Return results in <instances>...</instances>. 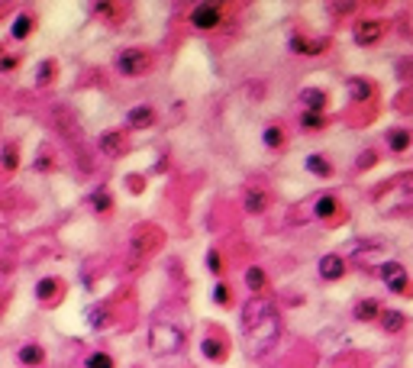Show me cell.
Listing matches in <instances>:
<instances>
[{
	"label": "cell",
	"instance_id": "obj_1",
	"mask_svg": "<svg viewBox=\"0 0 413 368\" xmlns=\"http://www.w3.org/2000/svg\"><path fill=\"white\" fill-rule=\"evenodd\" d=\"M375 207L385 216H400V214H413V172L400 174L397 181H391L378 197H375Z\"/></svg>",
	"mask_w": 413,
	"mask_h": 368
},
{
	"label": "cell",
	"instance_id": "obj_2",
	"mask_svg": "<svg viewBox=\"0 0 413 368\" xmlns=\"http://www.w3.org/2000/svg\"><path fill=\"white\" fill-rule=\"evenodd\" d=\"M278 336H281V317H278V310H272L262 323H255V327L245 333V340H249L252 355H265L268 349L278 342Z\"/></svg>",
	"mask_w": 413,
	"mask_h": 368
},
{
	"label": "cell",
	"instance_id": "obj_3",
	"mask_svg": "<svg viewBox=\"0 0 413 368\" xmlns=\"http://www.w3.org/2000/svg\"><path fill=\"white\" fill-rule=\"evenodd\" d=\"M184 342V330L171 327V323H161L155 320L152 330H149V346H152L155 355H175Z\"/></svg>",
	"mask_w": 413,
	"mask_h": 368
},
{
	"label": "cell",
	"instance_id": "obj_4",
	"mask_svg": "<svg viewBox=\"0 0 413 368\" xmlns=\"http://www.w3.org/2000/svg\"><path fill=\"white\" fill-rule=\"evenodd\" d=\"M155 65V56L149 49H123L117 56V71L123 78H142Z\"/></svg>",
	"mask_w": 413,
	"mask_h": 368
},
{
	"label": "cell",
	"instance_id": "obj_5",
	"mask_svg": "<svg viewBox=\"0 0 413 368\" xmlns=\"http://www.w3.org/2000/svg\"><path fill=\"white\" fill-rule=\"evenodd\" d=\"M161 243V233L152 226V223H139L133 229V236H129V252L136 258H146L149 252H155V246Z\"/></svg>",
	"mask_w": 413,
	"mask_h": 368
},
{
	"label": "cell",
	"instance_id": "obj_6",
	"mask_svg": "<svg viewBox=\"0 0 413 368\" xmlns=\"http://www.w3.org/2000/svg\"><path fill=\"white\" fill-rule=\"evenodd\" d=\"M220 23H223V4H200V7H194V14H191V26L200 29V33H210Z\"/></svg>",
	"mask_w": 413,
	"mask_h": 368
},
{
	"label": "cell",
	"instance_id": "obj_7",
	"mask_svg": "<svg viewBox=\"0 0 413 368\" xmlns=\"http://www.w3.org/2000/svg\"><path fill=\"white\" fill-rule=\"evenodd\" d=\"M381 36H385V20H375V16H368V20H358L355 29H352V39H355V46H375Z\"/></svg>",
	"mask_w": 413,
	"mask_h": 368
},
{
	"label": "cell",
	"instance_id": "obj_8",
	"mask_svg": "<svg viewBox=\"0 0 413 368\" xmlns=\"http://www.w3.org/2000/svg\"><path fill=\"white\" fill-rule=\"evenodd\" d=\"M272 310H274V307L268 304V300H262V298H252L249 304H242V333H249L255 323H262Z\"/></svg>",
	"mask_w": 413,
	"mask_h": 368
},
{
	"label": "cell",
	"instance_id": "obj_9",
	"mask_svg": "<svg viewBox=\"0 0 413 368\" xmlns=\"http://www.w3.org/2000/svg\"><path fill=\"white\" fill-rule=\"evenodd\" d=\"M381 278H385V285L391 288V291H404L407 288V271H404V265H397V262L381 265Z\"/></svg>",
	"mask_w": 413,
	"mask_h": 368
},
{
	"label": "cell",
	"instance_id": "obj_10",
	"mask_svg": "<svg viewBox=\"0 0 413 368\" xmlns=\"http://www.w3.org/2000/svg\"><path fill=\"white\" fill-rule=\"evenodd\" d=\"M97 146H100V152L110 155V159H119V155L127 152V140H123V132H100Z\"/></svg>",
	"mask_w": 413,
	"mask_h": 368
},
{
	"label": "cell",
	"instance_id": "obj_11",
	"mask_svg": "<svg viewBox=\"0 0 413 368\" xmlns=\"http://www.w3.org/2000/svg\"><path fill=\"white\" fill-rule=\"evenodd\" d=\"M345 275V262L339 256H323L320 258V278L326 281H339Z\"/></svg>",
	"mask_w": 413,
	"mask_h": 368
},
{
	"label": "cell",
	"instance_id": "obj_12",
	"mask_svg": "<svg viewBox=\"0 0 413 368\" xmlns=\"http://www.w3.org/2000/svg\"><path fill=\"white\" fill-rule=\"evenodd\" d=\"M385 249L381 243H371V239H362V243H355L352 246V258L355 262H362V265H368V262H375L378 258V252Z\"/></svg>",
	"mask_w": 413,
	"mask_h": 368
},
{
	"label": "cell",
	"instance_id": "obj_13",
	"mask_svg": "<svg viewBox=\"0 0 413 368\" xmlns=\"http://www.w3.org/2000/svg\"><path fill=\"white\" fill-rule=\"evenodd\" d=\"M16 359H20L23 365H29V368H39L45 362V349L36 346V342H26V346L16 349Z\"/></svg>",
	"mask_w": 413,
	"mask_h": 368
},
{
	"label": "cell",
	"instance_id": "obj_14",
	"mask_svg": "<svg viewBox=\"0 0 413 368\" xmlns=\"http://www.w3.org/2000/svg\"><path fill=\"white\" fill-rule=\"evenodd\" d=\"M127 123L133 126V130H149V126L155 123V110H152V107H146V104L133 107V110L127 113Z\"/></svg>",
	"mask_w": 413,
	"mask_h": 368
},
{
	"label": "cell",
	"instance_id": "obj_15",
	"mask_svg": "<svg viewBox=\"0 0 413 368\" xmlns=\"http://www.w3.org/2000/svg\"><path fill=\"white\" fill-rule=\"evenodd\" d=\"M200 355L207 362H223L226 359V342L217 340V336H207V340L200 342Z\"/></svg>",
	"mask_w": 413,
	"mask_h": 368
},
{
	"label": "cell",
	"instance_id": "obj_16",
	"mask_svg": "<svg viewBox=\"0 0 413 368\" xmlns=\"http://www.w3.org/2000/svg\"><path fill=\"white\" fill-rule=\"evenodd\" d=\"M326 49V42L323 39H304V36H294L291 39V52H297V56H320V52Z\"/></svg>",
	"mask_w": 413,
	"mask_h": 368
},
{
	"label": "cell",
	"instance_id": "obj_17",
	"mask_svg": "<svg viewBox=\"0 0 413 368\" xmlns=\"http://www.w3.org/2000/svg\"><path fill=\"white\" fill-rule=\"evenodd\" d=\"M301 100H304V107H307L310 113H323V107H326V94H323L320 88H304Z\"/></svg>",
	"mask_w": 413,
	"mask_h": 368
},
{
	"label": "cell",
	"instance_id": "obj_18",
	"mask_svg": "<svg viewBox=\"0 0 413 368\" xmlns=\"http://www.w3.org/2000/svg\"><path fill=\"white\" fill-rule=\"evenodd\" d=\"M336 210H339V201H336V194H323V197H316V204H313V214L320 216V220H329V216H336Z\"/></svg>",
	"mask_w": 413,
	"mask_h": 368
},
{
	"label": "cell",
	"instance_id": "obj_19",
	"mask_svg": "<svg viewBox=\"0 0 413 368\" xmlns=\"http://www.w3.org/2000/svg\"><path fill=\"white\" fill-rule=\"evenodd\" d=\"M58 291H62V288H58L55 278H39V285H36V298L43 300V304H52V300L58 298Z\"/></svg>",
	"mask_w": 413,
	"mask_h": 368
},
{
	"label": "cell",
	"instance_id": "obj_20",
	"mask_svg": "<svg viewBox=\"0 0 413 368\" xmlns=\"http://www.w3.org/2000/svg\"><path fill=\"white\" fill-rule=\"evenodd\" d=\"M16 165H20V146H16V142H7L4 152H0V168H4V172H16Z\"/></svg>",
	"mask_w": 413,
	"mask_h": 368
},
{
	"label": "cell",
	"instance_id": "obj_21",
	"mask_svg": "<svg viewBox=\"0 0 413 368\" xmlns=\"http://www.w3.org/2000/svg\"><path fill=\"white\" fill-rule=\"evenodd\" d=\"M381 317V300L368 298V300H358L355 304V320H375Z\"/></svg>",
	"mask_w": 413,
	"mask_h": 368
},
{
	"label": "cell",
	"instance_id": "obj_22",
	"mask_svg": "<svg viewBox=\"0 0 413 368\" xmlns=\"http://www.w3.org/2000/svg\"><path fill=\"white\" fill-rule=\"evenodd\" d=\"M345 90H349L352 100H368L371 98V84L362 81V78H349V81H345Z\"/></svg>",
	"mask_w": 413,
	"mask_h": 368
},
{
	"label": "cell",
	"instance_id": "obj_23",
	"mask_svg": "<svg viewBox=\"0 0 413 368\" xmlns=\"http://www.w3.org/2000/svg\"><path fill=\"white\" fill-rule=\"evenodd\" d=\"M381 327H385V333H400V327H404V313L400 310H381Z\"/></svg>",
	"mask_w": 413,
	"mask_h": 368
},
{
	"label": "cell",
	"instance_id": "obj_24",
	"mask_svg": "<svg viewBox=\"0 0 413 368\" xmlns=\"http://www.w3.org/2000/svg\"><path fill=\"white\" fill-rule=\"evenodd\" d=\"M268 207V191H249V194H245V210H249V214H262V210Z\"/></svg>",
	"mask_w": 413,
	"mask_h": 368
},
{
	"label": "cell",
	"instance_id": "obj_25",
	"mask_svg": "<svg viewBox=\"0 0 413 368\" xmlns=\"http://www.w3.org/2000/svg\"><path fill=\"white\" fill-rule=\"evenodd\" d=\"M304 165H307V172L316 174V178H329V174H333V165H329V162L323 159V155H310V159L304 162Z\"/></svg>",
	"mask_w": 413,
	"mask_h": 368
},
{
	"label": "cell",
	"instance_id": "obj_26",
	"mask_svg": "<svg viewBox=\"0 0 413 368\" xmlns=\"http://www.w3.org/2000/svg\"><path fill=\"white\" fill-rule=\"evenodd\" d=\"M91 207L97 210V214H107V210L113 207V194H110L107 188H97V191L91 194Z\"/></svg>",
	"mask_w": 413,
	"mask_h": 368
},
{
	"label": "cell",
	"instance_id": "obj_27",
	"mask_svg": "<svg viewBox=\"0 0 413 368\" xmlns=\"http://www.w3.org/2000/svg\"><path fill=\"white\" fill-rule=\"evenodd\" d=\"M262 142H265L268 149H281L284 146V130H281V126H268V130L262 132Z\"/></svg>",
	"mask_w": 413,
	"mask_h": 368
},
{
	"label": "cell",
	"instance_id": "obj_28",
	"mask_svg": "<svg viewBox=\"0 0 413 368\" xmlns=\"http://www.w3.org/2000/svg\"><path fill=\"white\" fill-rule=\"evenodd\" d=\"M387 146H391L394 152H404V149L410 146V132H407V130H394V132H387Z\"/></svg>",
	"mask_w": 413,
	"mask_h": 368
},
{
	"label": "cell",
	"instance_id": "obj_29",
	"mask_svg": "<svg viewBox=\"0 0 413 368\" xmlns=\"http://www.w3.org/2000/svg\"><path fill=\"white\" fill-rule=\"evenodd\" d=\"M33 26H36L33 16H29V14H20V16H16V23H14V39H26V36L33 33Z\"/></svg>",
	"mask_w": 413,
	"mask_h": 368
},
{
	"label": "cell",
	"instance_id": "obj_30",
	"mask_svg": "<svg viewBox=\"0 0 413 368\" xmlns=\"http://www.w3.org/2000/svg\"><path fill=\"white\" fill-rule=\"evenodd\" d=\"M107 323H110V307H107V304H97V307L91 310V327H94V330H104Z\"/></svg>",
	"mask_w": 413,
	"mask_h": 368
},
{
	"label": "cell",
	"instance_id": "obj_31",
	"mask_svg": "<svg viewBox=\"0 0 413 368\" xmlns=\"http://www.w3.org/2000/svg\"><path fill=\"white\" fill-rule=\"evenodd\" d=\"M245 285L252 288V291H262V288L268 285L265 271H262V268H249V271H245Z\"/></svg>",
	"mask_w": 413,
	"mask_h": 368
},
{
	"label": "cell",
	"instance_id": "obj_32",
	"mask_svg": "<svg viewBox=\"0 0 413 368\" xmlns=\"http://www.w3.org/2000/svg\"><path fill=\"white\" fill-rule=\"evenodd\" d=\"M85 368H113V355L107 352H91L85 359Z\"/></svg>",
	"mask_w": 413,
	"mask_h": 368
},
{
	"label": "cell",
	"instance_id": "obj_33",
	"mask_svg": "<svg viewBox=\"0 0 413 368\" xmlns=\"http://www.w3.org/2000/svg\"><path fill=\"white\" fill-rule=\"evenodd\" d=\"M301 126H304V130H323V126H326V120H323V113H310V110H304Z\"/></svg>",
	"mask_w": 413,
	"mask_h": 368
},
{
	"label": "cell",
	"instance_id": "obj_34",
	"mask_svg": "<svg viewBox=\"0 0 413 368\" xmlns=\"http://www.w3.org/2000/svg\"><path fill=\"white\" fill-rule=\"evenodd\" d=\"M52 75H55V62H49V58H45V62H39V75H36V84H39V88H43V84H49Z\"/></svg>",
	"mask_w": 413,
	"mask_h": 368
},
{
	"label": "cell",
	"instance_id": "obj_35",
	"mask_svg": "<svg viewBox=\"0 0 413 368\" xmlns=\"http://www.w3.org/2000/svg\"><path fill=\"white\" fill-rule=\"evenodd\" d=\"M213 300H217L220 307H230V288H226L223 281H220V285L213 288Z\"/></svg>",
	"mask_w": 413,
	"mask_h": 368
},
{
	"label": "cell",
	"instance_id": "obj_36",
	"mask_svg": "<svg viewBox=\"0 0 413 368\" xmlns=\"http://www.w3.org/2000/svg\"><path fill=\"white\" fill-rule=\"evenodd\" d=\"M397 78H413V58H404V62H397Z\"/></svg>",
	"mask_w": 413,
	"mask_h": 368
},
{
	"label": "cell",
	"instance_id": "obj_37",
	"mask_svg": "<svg viewBox=\"0 0 413 368\" xmlns=\"http://www.w3.org/2000/svg\"><path fill=\"white\" fill-rule=\"evenodd\" d=\"M375 162H378L375 149H368V152H362V155H358V168H368V165H375Z\"/></svg>",
	"mask_w": 413,
	"mask_h": 368
},
{
	"label": "cell",
	"instance_id": "obj_38",
	"mask_svg": "<svg viewBox=\"0 0 413 368\" xmlns=\"http://www.w3.org/2000/svg\"><path fill=\"white\" fill-rule=\"evenodd\" d=\"M16 62H20L16 56H0V71H14Z\"/></svg>",
	"mask_w": 413,
	"mask_h": 368
},
{
	"label": "cell",
	"instance_id": "obj_39",
	"mask_svg": "<svg viewBox=\"0 0 413 368\" xmlns=\"http://www.w3.org/2000/svg\"><path fill=\"white\" fill-rule=\"evenodd\" d=\"M207 265H210L213 275H220V252H207Z\"/></svg>",
	"mask_w": 413,
	"mask_h": 368
},
{
	"label": "cell",
	"instance_id": "obj_40",
	"mask_svg": "<svg viewBox=\"0 0 413 368\" xmlns=\"http://www.w3.org/2000/svg\"><path fill=\"white\" fill-rule=\"evenodd\" d=\"M113 4H94V14H100V16H113Z\"/></svg>",
	"mask_w": 413,
	"mask_h": 368
},
{
	"label": "cell",
	"instance_id": "obj_41",
	"mask_svg": "<svg viewBox=\"0 0 413 368\" xmlns=\"http://www.w3.org/2000/svg\"><path fill=\"white\" fill-rule=\"evenodd\" d=\"M0 313H4V298H0Z\"/></svg>",
	"mask_w": 413,
	"mask_h": 368
}]
</instances>
